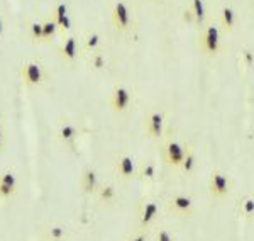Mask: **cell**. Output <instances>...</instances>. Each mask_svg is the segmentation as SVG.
Returning a JSON list of instances; mask_svg holds the SVG:
<instances>
[{
    "label": "cell",
    "mask_w": 254,
    "mask_h": 241,
    "mask_svg": "<svg viewBox=\"0 0 254 241\" xmlns=\"http://www.w3.org/2000/svg\"><path fill=\"white\" fill-rule=\"evenodd\" d=\"M51 17L56 20V24H58V27L63 32L69 31V27H71V19H69V12H68V5L64 2H58L55 5V9H53V14Z\"/></svg>",
    "instance_id": "obj_16"
},
{
    "label": "cell",
    "mask_w": 254,
    "mask_h": 241,
    "mask_svg": "<svg viewBox=\"0 0 254 241\" xmlns=\"http://www.w3.org/2000/svg\"><path fill=\"white\" fill-rule=\"evenodd\" d=\"M144 133L149 140L159 141L166 133V116L159 109H151L144 117Z\"/></svg>",
    "instance_id": "obj_8"
},
{
    "label": "cell",
    "mask_w": 254,
    "mask_h": 241,
    "mask_svg": "<svg viewBox=\"0 0 254 241\" xmlns=\"http://www.w3.org/2000/svg\"><path fill=\"white\" fill-rule=\"evenodd\" d=\"M219 20H220V26H222L224 31L232 32L234 31V26H236V10L232 9L231 5H224L222 9H220Z\"/></svg>",
    "instance_id": "obj_21"
},
{
    "label": "cell",
    "mask_w": 254,
    "mask_h": 241,
    "mask_svg": "<svg viewBox=\"0 0 254 241\" xmlns=\"http://www.w3.org/2000/svg\"><path fill=\"white\" fill-rule=\"evenodd\" d=\"M222 39H220V29L215 24H210L198 34V50L205 56H217L220 53Z\"/></svg>",
    "instance_id": "obj_7"
},
{
    "label": "cell",
    "mask_w": 254,
    "mask_h": 241,
    "mask_svg": "<svg viewBox=\"0 0 254 241\" xmlns=\"http://www.w3.org/2000/svg\"><path fill=\"white\" fill-rule=\"evenodd\" d=\"M132 104V92L129 90L124 85H116L110 92L109 105L112 109V112L116 114H124L130 109Z\"/></svg>",
    "instance_id": "obj_11"
},
{
    "label": "cell",
    "mask_w": 254,
    "mask_h": 241,
    "mask_svg": "<svg viewBox=\"0 0 254 241\" xmlns=\"http://www.w3.org/2000/svg\"><path fill=\"white\" fill-rule=\"evenodd\" d=\"M95 195L98 197V201L100 202L112 204L117 199V189L112 182H104V183H100V187H98Z\"/></svg>",
    "instance_id": "obj_20"
},
{
    "label": "cell",
    "mask_w": 254,
    "mask_h": 241,
    "mask_svg": "<svg viewBox=\"0 0 254 241\" xmlns=\"http://www.w3.org/2000/svg\"><path fill=\"white\" fill-rule=\"evenodd\" d=\"M78 136H80L78 126L69 119H63L58 124V128H56V140H58L60 145L66 150H75Z\"/></svg>",
    "instance_id": "obj_10"
},
{
    "label": "cell",
    "mask_w": 254,
    "mask_h": 241,
    "mask_svg": "<svg viewBox=\"0 0 254 241\" xmlns=\"http://www.w3.org/2000/svg\"><path fill=\"white\" fill-rule=\"evenodd\" d=\"M100 178H98V171L92 166L85 168L81 171L80 175V185H81V190L85 192L87 195H95L98 187H100Z\"/></svg>",
    "instance_id": "obj_15"
},
{
    "label": "cell",
    "mask_w": 254,
    "mask_h": 241,
    "mask_svg": "<svg viewBox=\"0 0 254 241\" xmlns=\"http://www.w3.org/2000/svg\"><path fill=\"white\" fill-rule=\"evenodd\" d=\"M208 197L214 202H220L224 199H227L232 192V178L227 171L222 168H214L210 171V177H208Z\"/></svg>",
    "instance_id": "obj_2"
},
{
    "label": "cell",
    "mask_w": 254,
    "mask_h": 241,
    "mask_svg": "<svg viewBox=\"0 0 254 241\" xmlns=\"http://www.w3.org/2000/svg\"><path fill=\"white\" fill-rule=\"evenodd\" d=\"M29 38L38 44H44L43 38V20H31L29 22Z\"/></svg>",
    "instance_id": "obj_26"
},
{
    "label": "cell",
    "mask_w": 254,
    "mask_h": 241,
    "mask_svg": "<svg viewBox=\"0 0 254 241\" xmlns=\"http://www.w3.org/2000/svg\"><path fill=\"white\" fill-rule=\"evenodd\" d=\"M153 241H178V238L171 233L168 228H158L153 236Z\"/></svg>",
    "instance_id": "obj_27"
},
{
    "label": "cell",
    "mask_w": 254,
    "mask_h": 241,
    "mask_svg": "<svg viewBox=\"0 0 254 241\" xmlns=\"http://www.w3.org/2000/svg\"><path fill=\"white\" fill-rule=\"evenodd\" d=\"M127 241H149V236H147V231H141V230H139L136 235H132Z\"/></svg>",
    "instance_id": "obj_28"
},
{
    "label": "cell",
    "mask_w": 254,
    "mask_h": 241,
    "mask_svg": "<svg viewBox=\"0 0 254 241\" xmlns=\"http://www.w3.org/2000/svg\"><path fill=\"white\" fill-rule=\"evenodd\" d=\"M144 185H154L158 182V165L153 160L139 161L137 166V178Z\"/></svg>",
    "instance_id": "obj_14"
},
{
    "label": "cell",
    "mask_w": 254,
    "mask_h": 241,
    "mask_svg": "<svg viewBox=\"0 0 254 241\" xmlns=\"http://www.w3.org/2000/svg\"><path fill=\"white\" fill-rule=\"evenodd\" d=\"M107 55H105L102 50H98V51H93V53H90V61H88V65H90V68H92L93 72H102V70H105L107 68Z\"/></svg>",
    "instance_id": "obj_24"
},
{
    "label": "cell",
    "mask_w": 254,
    "mask_h": 241,
    "mask_svg": "<svg viewBox=\"0 0 254 241\" xmlns=\"http://www.w3.org/2000/svg\"><path fill=\"white\" fill-rule=\"evenodd\" d=\"M190 10L193 14V20L196 26H203L207 19V9H205V2L203 0H191Z\"/></svg>",
    "instance_id": "obj_23"
},
{
    "label": "cell",
    "mask_w": 254,
    "mask_h": 241,
    "mask_svg": "<svg viewBox=\"0 0 254 241\" xmlns=\"http://www.w3.org/2000/svg\"><path fill=\"white\" fill-rule=\"evenodd\" d=\"M137 166L139 161L129 153H121L117 155L116 161H114V171L116 177L121 182H132L137 178Z\"/></svg>",
    "instance_id": "obj_9"
},
{
    "label": "cell",
    "mask_w": 254,
    "mask_h": 241,
    "mask_svg": "<svg viewBox=\"0 0 254 241\" xmlns=\"http://www.w3.org/2000/svg\"><path fill=\"white\" fill-rule=\"evenodd\" d=\"M159 214H161V202L156 197H146L142 199L141 204L137 206V221L139 230L146 231L158 221Z\"/></svg>",
    "instance_id": "obj_4"
},
{
    "label": "cell",
    "mask_w": 254,
    "mask_h": 241,
    "mask_svg": "<svg viewBox=\"0 0 254 241\" xmlns=\"http://www.w3.org/2000/svg\"><path fill=\"white\" fill-rule=\"evenodd\" d=\"M198 166V158H196V151L191 145H187V155L185 160H183L182 166H180V171L183 175H191Z\"/></svg>",
    "instance_id": "obj_18"
},
{
    "label": "cell",
    "mask_w": 254,
    "mask_h": 241,
    "mask_svg": "<svg viewBox=\"0 0 254 241\" xmlns=\"http://www.w3.org/2000/svg\"><path fill=\"white\" fill-rule=\"evenodd\" d=\"M43 238L44 241H68L69 230L63 224H49V226L44 228Z\"/></svg>",
    "instance_id": "obj_17"
},
{
    "label": "cell",
    "mask_w": 254,
    "mask_h": 241,
    "mask_svg": "<svg viewBox=\"0 0 254 241\" xmlns=\"http://www.w3.org/2000/svg\"><path fill=\"white\" fill-rule=\"evenodd\" d=\"M80 51H83V50H81L78 39H76L75 36H68V38H64L61 46L58 48V56L64 65H75L80 56Z\"/></svg>",
    "instance_id": "obj_12"
},
{
    "label": "cell",
    "mask_w": 254,
    "mask_h": 241,
    "mask_svg": "<svg viewBox=\"0 0 254 241\" xmlns=\"http://www.w3.org/2000/svg\"><path fill=\"white\" fill-rule=\"evenodd\" d=\"M5 150V131H3V124L0 121V153Z\"/></svg>",
    "instance_id": "obj_29"
},
{
    "label": "cell",
    "mask_w": 254,
    "mask_h": 241,
    "mask_svg": "<svg viewBox=\"0 0 254 241\" xmlns=\"http://www.w3.org/2000/svg\"><path fill=\"white\" fill-rule=\"evenodd\" d=\"M3 32H5V20H3V17L0 15V39H2Z\"/></svg>",
    "instance_id": "obj_30"
},
{
    "label": "cell",
    "mask_w": 254,
    "mask_h": 241,
    "mask_svg": "<svg viewBox=\"0 0 254 241\" xmlns=\"http://www.w3.org/2000/svg\"><path fill=\"white\" fill-rule=\"evenodd\" d=\"M151 2H154V3H165V0H151Z\"/></svg>",
    "instance_id": "obj_31"
},
{
    "label": "cell",
    "mask_w": 254,
    "mask_h": 241,
    "mask_svg": "<svg viewBox=\"0 0 254 241\" xmlns=\"http://www.w3.org/2000/svg\"><path fill=\"white\" fill-rule=\"evenodd\" d=\"M165 211L168 214L175 216V218H180V219L195 218V214H196L195 199L188 194H175L165 201Z\"/></svg>",
    "instance_id": "obj_3"
},
{
    "label": "cell",
    "mask_w": 254,
    "mask_h": 241,
    "mask_svg": "<svg viewBox=\"0 0 254 241\" xmlns=\"http://www.w3.org/2000/svg\"><path fill=\"white\" fill-rule=\"evenodd\" d=\"M58 31H60V27H58V24H56L55 19H53V17L44 19L43 20V38H44V44L51 43V41L56 38Z\"/></svg>",
    "instance_id": "obj_25"
},
{
    "label": "cell",
    "mask_w": 254,
    "mask_h": 241,
    "mask_svg": "<svg viewBox=\"0 0 254 241\" xmlns=\"http://www.w3.org/2000/svg\"><path fill=\"white\" fill-rule=\"evenodd\" d=\"M20 81L27 88H39L49 80L48 70L41 61L38 60H27L20 65Z\"/></svg>",
    "instance_id": "obj_1"
},
{
    "label": "cell",
    "mask_w": 254,
    "mask_h": 241,
    "mask_svg": "<svg viewBox=\"0 0 254 241\" xmlns=\"http://www.w3.org/2000/svg\"><path fill=\"white\" fill-rule=\"evenodd\" d=\"M17 175L12 170L0 171V201H10L17 194Z\"/></svg>",
    "instance_id": "obj_13"
},
{
    "label": "cell",
    "mask_w": 254,
    "mask_h": 241,
    "mask_svg": "<svg viewBox=\"0 0 254 241\" xmlns=\"http://www.w3.org/2000/svg\"><path fill=\"white\" fill-rule=\"evenodd\" d=\"M237 212L246 221H254V195H244L237 202Z\"/></svg>",
    "instance_id": "obj_19"
},
{
    "label": "cell",
    "mask_w": 254,
    "mask_h": 241,
    "mask_svg": "<svg viewBox=\"0 0 254 241\" xmlns=\"http://www.w3.org/2000/svg\"><path fill=\"white\" fill-rule=\"evenodd\" d=\"M163 160L170 168L173 170H180L183 160H185L187 155V145L182 143L178 138L170 136L168 140L163 143Z\"/></svg>",
    "instance_id": "obj_6"
},
{
    "label": "cell",
    "mask_w": 254,
    "mask_h": 241,
    "mask_svg": "<svg viewBox=\"0 0 254 241\" xmlns=\"http://www.w3.org/2000/svg\"><path fill=\"white\" fill-rule=\"evenodd\" d=\"M102 48V34L98 31H88L83 38V46L81 50L87 53H93L98 51Z\"/></svg>",
    "instance_id": "obj_22"
},
{
    "label": "cell",
    "mask_w": 254,
    "mask_h": 241,
    "mask_svg": "<svg viewBox=\"0 0 254 241\" xmlns=\"http://www.w3.org/2000/svg\"><path fill=\"white\" fill-rule=\"evenodd\" d=\"M110 22H112V27L119 34H126V32L132 31L134 27L132 10H130V7L127 5L124 0H117L114 3L112 10H110Z\"/></svg>",
    "instance_id": "obj_5"
}]
</instances>
